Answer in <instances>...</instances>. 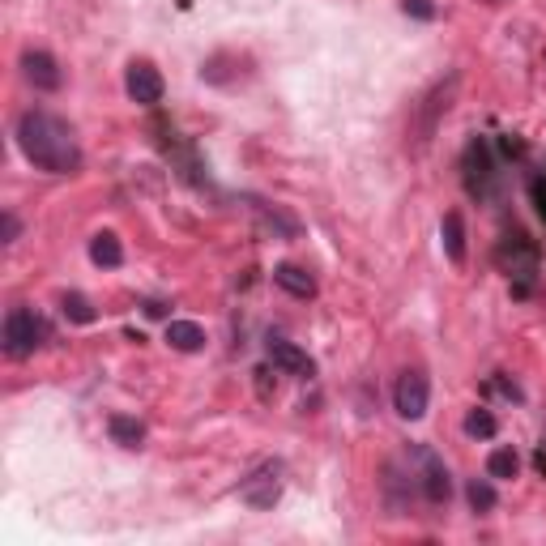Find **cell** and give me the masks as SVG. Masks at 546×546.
I'll list each match as a JSON object with an SVG mask.
<instances>
[{"label":"cell","mask_w":546,"mask_h":546,"mask_svg":"<svg viewBox=\"0 0 546 546\" xmlns=\"http://www.w3.org/2000/svg\"><path fill=\"white\" fill-rule=\"evenodd\" d=\"M401 13H406V18H419V22H431L436 18V5H431V0H401Z\"/></svg>","instance_id":"7402d4cb"},{"label":"cell","mask_w":546,"mask_h":546,"mask_svg":"<svg viewBox=\"0 0 546 546\" xmlns=\"http://www.w3.org/2000/svg\"><path fill=\"white\" fill-rule=\"evenodd\" d=\"M529 201H534L538 218L546 222V175H534V180H529Z\"/></svg>","instance_id":"603a6c76"},{"label":"cell","mask_w":546,"mask_h":546,"mask_svg":"<svg viewBox=\"0 0 546 546\" xmlns=\"http://www.w3.org/2000/svg\"><path fill=\"white\" fill-rule=\"evenodd\" d=\"M90 261L99 265V269H120V265H124V248H120V239L111 235V231L90 235Z\"/></svg>","instance_id":"9a60e30c"},{"label":"cell","mask_w":546,"mask_h":546,"mask_svg":"<svg viewBox=\"0 0 546 546\" xmlns=\"http://www.w3.org/2000/svg\"><path fill=\"white\" fill-rule=\"evenodd\" d=\"M269 363L278 367L282 376H316V363L308 350H299L295 342H278V337L269 342Z\"/></svg>","instance_id":"8fae6325"},{"label":"cell","mask_w":546,"mask_h":546,"mask_svg":"<svg viewBox=\"0 0 546 546\" xmlns=\"http://www.w3.org/2000/svg\"><path fill=\"white\" fill-rule=\"evenodd\" d=\"M124 90L137 107H158L167 86H163V73H158L150 60H133L128 64V73H124Z\"/></svg>","instance_id":"9c48e42d"},{"label":"cell","mask_w":546,"mask_h":546,"mask_svg":"<svg viewBox=\"0 0 546 546\" xmlns=\"http://www.w3.org/2000/svg\"><path fill=\"white\" fill-rule=\"evenodd\" d=\"M60 308H64V316L69 320H77V325H94V320H99V312L90 308V299L86 295H77V291H69L60 299Z\"/></svg>","instance_id":"ffe728a7"},{"label":"cell","mask_w":546,"mask_h":546,"mask_svg":"<svg viewBox=\"0 0 546 546\" xmlns=\"http://www.w3.org/2000/svg\"><path fill=\"white\" fill-rule=\"evenodd\" d=\"M495 431H500V423H495L491 410H470V414H465V436H470V440H491Z\"/></svg>","instance_id":"d6986e66"},{"label":"cell","mask_w":546,"mask_h":546,"mask_svg":"<svg viewBox=\"0 0 546 546\" xmlns=\"http://www.w3.org/2000/svg\"><path fill=\"white\" fill-rule=\"evenodd\" d=\"M239 500L256 512H269L273 504L282 500V461H265L239 483Z\"/></svg>","instance_id":"52a82bcc"},{"label":"cell","mask_w":546,"mask_h":546,"mask_svg":"<svg viewBox=\"0 0 546 546\" xmlns=\"http://www.w3.org/2000/svg\"><path fill=\"white\" fill-rule=\"evenodd\" d=\"M461 184L470 192V201L478 205H491L500 201L504 192V171H500V158H495L491 137H470L461 150Z\"/></svg>","instance_id":"3957f363"},{"label":"cell","mask_w":546,"mask_h":546,"mask_svg":"<svg viewBox=\"0 0 546 546\" xmlns=\"http://www.w3.org/2000/svg\"><path fill=\"white\" fill-rule=\"evenodd\" d=\"M43 342H52V325L35 308H9L5 329H0V346L9 359H30Z\"/></svg>","instance_id":"277c9868"},{"label":"cell","mask_w":546,"mask_h":546,"mask_svg":"<svg viewBox=\"0 0 546 546\" xmlns=\"http://www.w3.org/2000/svg\"><path fill=\"white\" fill-rule=\"evenodd\" d=\"M465 500H470L474 512H491L495 504H500V495H495V487H491V474H487V478H470V487H465Z\"/></svg>","instance_id":"ac0fdd59"},{"label":"cell","mask_w":546,"mask_h":546,"mask_svg":"<svg viewBox=\"0 0 546 546\" xmlns=\"http://www.w3.org/2000/svg\"><path fill=\"white\" fill-rule=\"evenodd\" d=\"M107 431H111V440L124 444V448H141V440H146V427H141L137 419H128V414H111Z\"/></svg>","instance_id":"2e32d148"},{"label":"cell","mask_w":546,"mask_h":546,"mask_svg":"<svg viewBox=\"0 0 546 546\" xmlns=\"http://www.w3.org/2000/svg\"><path fill=\"white\" fill-rule=\"evenodd\" d=\"M457 90H461V73H448L423 94L419 103H414V128H410V133H414V146H419V150L436 137V128L448 116V107L457 103Z\"/></svg>","instance_id":"5b68a950"},{"label":"cell","mask_w":546,"mask_h":546,"mask_svg":"<svg viewBox=\"0 0 546 546\" xmlns=\"http://www.w3.org/2000/svg\"><path fill=\"white\" fill-rule=\"evenodd\" d=\"M440 244H444V256L453 265H465V218L461 210H448L444 222H440Z\"/></svg>","instance_id":"4fadbf2b"},{"label":"cell","mask_w":546,"mask_h":546,"mask_svg":"<svg viewBox=\"0 0 546 546\" xmlns=\"http://www.w3.org/2000/svg\"><path fill=\"white\" fill-rule=\"evenodd\" d=\"M22 77L35 90H43V94H52V90H60L64 86V73H60V64H56V56H47V52H26L22 56Z\"/></svg>","instance_id":"30bf717a"},{"label":"cell","mask_w":546,"mask_h":546,"mask_svg":"<svg viewBox=\"0 0 546 546\" xmlns=\"http://www.w3.org/2000/svg\"><path fill=\"white\" fill-rule=\"evenodd\" d=\"M483 5H504V0H483Z\"/></svg>","instance_id":"4316f807"},{"label":"cell","mask_w":546,"mask_h":546,"mask_svg":"<svg viewBox=\"0 0 546 546\" xmlns=\"http://www.w3.org/2000/svg\"><path fill=\"white\" fill-rule=\"evenodd\" d=\"M18 235H22V222L13 218V214H5V244H13Z\"/></svg>","instance_id":"cb8c5ba5"},{"label":"cell","mask_w":546,"mask_h":546,"mask_svg":"<svg viewBox=\"0 0 546 546\" xmlns=\"http://www.w3.org/2000/svg\"><path fill=\"white\" fill-rule=\"evenodd\" d=\"M427 406H431V380H427V372H401L397 376V384H393V410L401 414V419H423L427 414Z\"/></svg>","instance_id":"ba28073f"},{"label":"cell","mask_w":546,"mask_h":546,"mask_svg":"<svg viewBox=\"0 0 546 546\" xmlns=\"http://www.w3.org/2000/svg\"><path fill=\"white\" fill-rule=\"evenodd\" d=\"M500 150H504L508 158H517V154H525V146H521V141H512V133H508V137H500Z\"/></svg>","instance_id":"d4e9b609"},{"label":"cell","mask_w":546,"mask_h":546,"mask_svg":"<svg viewBox=\"0 0 546 546\" xmlns=\"http://www.w3.org/2000/svg\"><path fill=\"white\" fill-rule=\"evenodd\" d=\"M13 137H18V150L47 175H73L82 167V146H77V133L69 128V120H60L43 107L22 111Z\"/></svg>","instance_id":"6da1fadb"},{"label":"cell","mask_w":546,"mask_h":546,"mask_svg":"<svg viewBox=\"0 0 546 546\" xmlns=\"http://www.w3.org/2000/svg\"><path fill=\"white\" fill-rule=\"evenodd\" d=\"M273 286H282V291L295 295V299H312L316 295V278L303 265H291V261L273 269Z\"/></svg>","instance_id":"7c38bea8"},{"label":"cell","mask_w":546,"mask_h":546,"mask_svg":"<svg viewBox=\"0 0 546 546\" xmlns=\"http://www.w3.org/2000/svg\"><path fill=\"white\" fill-rule=\"evenodd\" d=\"M167 346L180 350V355H197V350L205 346V329L197 325V320H171V325H167Z\"/></svg>","instance_id":"5bb4252c"},{"label":"cell","mask_w":546,"mask_h":546,"mask_svg":"<svg viewBox=\"0 0 546 546\" xmlns=\"http://www.w3.org/2000/svg\"><path fill=\"white\" fill-rule=\"evenodd\" d=\"M252 210H256V214H261V222H265V227H269L273 235H286V239H295V235H299V222H295L291 214H282V210H278V205L252 201Z\"/></svg>","instance_id":"e0dca14e"},{"label":"cell","mask_w":546,"mask_h":546,"mask_svg":"<svg viewBox=\"0 0 546 546\" xmlns=\"http://www.w3.org/2000/svg\"><path fill=\"white\" fill-rule=\"evenodd\" d=\"M521 470V457L512 453V448H495V453L487 457V474L491 478H517Z\"/></svg>","instance_id":"44dd1931"},{"label":"cell","mask_w":546,"mask_h":546,"mask_svg":"<svg viewBox=\"0 0 546 546\" xmlns=\"http://www.w3.org/2000/svg\"><path fill=\"white\" fill-rule=\"evenodd\" d=\"M534 465H538V474H546V448H538V457H534Z\"/></svg>","instance_id":"484cf974"},{"label":"cell","mask_w":546,"mask_h":546,"mask_svg":"<svg viewBox=\"0 0 546 546\" xmlns=\"http://www.w3.org/2000/svg\"><path fill=\"white\" fill-rule=\"evenodd\" d=\"M491 261L512 282V299L534 295L538 269H542V248H538V239H529V231H521V227L504 231L500 244H495V252H491Z\"/></svg>","instance_id":"7a4b0ae2"},{"label":"cell","mask_w":546,"mask_h":546,"mask_svg":"<svg viewBox=\"0 0 546 546\" xmlns=\"http://www.w3.org/2000/svg\"><path fill=\"white\" fill-rule=\"evenodd\" d=\"M410 461L419 465V495L427 504H436V508H444L448 500H453V474H448V465H444V457L436 453L431 444H410Z\"/></svg>","instance_id":"8992f818"}]
</instances>
